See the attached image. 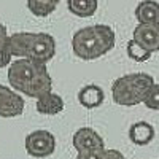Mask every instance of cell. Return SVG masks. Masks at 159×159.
<instances>
[{"mask_svg":"<svg viewBox=\"0 0 159 159\" xmlns=\"http://www.w3.org/2000/svg\"><path fill=\"white\" fill-rule=\"evenodd\" d=\"M10 86L21 94L37 99L52 89V80L46 62L18 57L8 65Z\"/></svg>","mask_w":159,"mask_h":159,"instance_id":"cell-1","label":"cell"},{"mask_svg":"<svg viewBox=\"0 0 159 159\" xmlns=\"http://www.w3.org/2000/svg\"><path fill=\"white\" fill-rule=\"evenodd\" d=\"M116 35L107 24H94L83 27L73 34L72 49L73 54L83 61H94L115 48Z\"/></svg>","mask_w":159,"mask_h":159,"instance_id":"cell-2","label":"cell"},{"mask_svg":"<svg viewBox=\"0 0 159 159\" xmlns=\"http://www.w3.org/2000/svg\"><path fill=\"white\" fill-rule=\"evenodd\" d=\"M13 57L49 62L56 54V40L45 32H16L8 37Z\"/></svg>","mask_w":159,"mask_h":159,"instance_id":"cell-3","label":"cell"},{"mask_svg":"<svg viewBox=\"0 0 159 159\" xmlns=\"http://www.w3.org/2000/svg\"><path fill=\"white\" fill-rule=\"evenodd\" d=\"M154 84V78L148 73L137 72L116 78L111 84L113 102L123 107H134L143 103L145 94Z\"/></svg>","mask_w":159,"mask_h":159,"instance_id":"cell-4","label":"cell"},{"mask_svg":"<svg viewBox=\"0 0 159 159\" xmlns=\"http://www.w3.org/2000/svg\"><path fill=\"white\" fill-rule=\"evenodd\" d=\"M24 147L27 154L32 157H48L56 150V137L49 130L38 129L25 137Z\"/></svg>","mask_w":159,"mask_h":159,"instance_id":"cell-5","label":"cell"},{"mask_svg":"<svg viewBox=\"0 0 159 159\" xmlns=\"http://www.w3.org/2000/svg\"><path fill=\"white\" fill-rule=\"evenodd\" d=\"M24 113V100L13 88L0 84V116L16 118Z\"/></svg>","mask_w":159,"mask_h":159,"instance_id":"cell-6","label":"cell"},{"mask_svg":"<svg viewBox=\"0 0 159 159\" xmlns=\"http://www.w3.org/2000/svg\"><path fill=\"white\" fill-rule=\"evenodd\" d=\"M72 143H73V148L76 150V153L105 147L103 139L92 127H80L72 137Z\"/></svg>","mask_w":159,"mask_h":159,"instance_id":"cell-7","label":"cell"},{"mask_svg":"<svg viewBox=\"0 0 159 159\" xmlns=\"http://www.w3.org/2000/svg\"><path fill=\"white\" fill-rule=\"evenodd\" d=\"M132 38L147 48L151 52L159 51V25L156 24H140L135 25L134 32H132Z\"/></svg>","mask_w":159,"mask_h":159,"instance_id":"cell-8","label":"cell"},{"mask_svg":"<svg viewBox=\"0 0 159 159\" xmlns=\"http://www.w3.org/2000/svg\"><path fill=\"white\" fill-rule=\"evenodd\" d=\"M64 105H65L64 99L52 91L35 99V108L40 115H48V116L59 115L64 110Z\"/></svg>","mask_w":159,"mask_h":159,"instance_id":"cell-9","label":"cell"},{"mask_svg":"<svg viewBox=\"0 0 159 159\" xmlns=\"http://www.w3.org/2000/svg\"><path fill=\"white\" fill-rule=\"evenodd\" d=\"M105 100V92L99 84H86L78 91V102L81 107L92 110L97 108Z\"/></svg>","mask_w":159,"mask_h":159,"instance_id":"cell-10","label":"cell"},{"mask_svg":"<svg viewBox=\"0 0 159 159\" xmlns=\"http://www.w3.org/2000/svg\"><path fill=\"white\" fill-rule=\"evenodd\" d=\"M154 135H156L154 127L147 121H137L129 127V140L137 147L150 145L154 140Z\"/></svg>","mask_w":159,"mask_h":159,"instance_id":"cell-11","label":"cell"},{"mask_svg":"<svg viewBox=\"0 0 159 159\" xmlns=\"http://www.w3.org/2000/svg\"><path fill=\"white\" fill-rule=\"evenodd\" d=\"M135 18L140 24L159 25V3L156 0H142L135 7Z\"/></svg>","mask_w":159,"mask_h":159,"instance_id":"cell-12","label":"cell"},{"mask_svg":"<svg viewBox=\"0 0 159 159\" xmlns=\"http://www.w3.org/2000/svg\"><path fill=\"white\" fill-rule=\"evenodd\" d=\"M67 8L78 18H91L99 8V0H67Z\"/></svg>","mask_w":159,"mask_h":159,"instance_id":"cell-13","label":"cell"},{"mask_svg":"<svg viewBox=\"0 0 159 159\" xmlns=\"http://www.w3.org/2000/svg\"><path fill=\"white\" fill-rule=\"evenodd\" d=\"M61 0H27V8L37 18H45L54 13Z\"/></svg>","mask_w":159,"mask_h":159,"instance_id":"cell-14","label":"cell"},{"mask_svg":"<svg viewBox=\"0 0 159 159\" xmlns=\"http://www.w3.org/2000/svg\"><path fill=\"white\" fill-rule=\"evenodd\" d=\"M126 52H127L129 59L135 61V62H147V61H150V57H151V54H153L151 51H148L147 48H143V46L137 42V40H134V38H130L129 42H127V45H126Z\"/></svg>","mask_w":159,"mask_h":159,"instance_id":"cell-15","label":"cell"},{"mask_svg":"<svg viewBox=\"0 0 159 159\" xmlns=\"http://www.w3.org/2000/svg\"><path fill=\"white\" fill-rule=\"evenodd\" d=\"M143 103H145V107H147V108L159 111V83H154L148 89V92L145 94Z\"/></svg>","mask_w":159,"mask_h":159,"instance_id":"cell-16","label":"cell"},{"mask_svg":"<svg viewBox=\"0 0 159 159\" xmlns=\"http://www.w3.org/2000/svg\"><path fill=\"white\" fill-rule=\"evenodd\" d=\"M76 159H107V150L103 148H94L88 151H80L76 154Z\"/></svg>","mask_w":159,"mask_h":159,"instance_id":"cell-17","label":"cell"},{"mask_svg":"<svg viewBox=\"0 0 159 159\" xmlns=\"http://www.w3.org/2000/svg\"><path fill=\"white\" fill-rule=\"evenodd\" d=\"M11 57H13V54L10 51V43H7L5 46L0 48V69L10 65L11 64Z\"/></svg>","mask_w":159,"mask_h":159,"instance_id":"cell-18","label":"cell"},{"mask_svg":"<svg viewBox=\"0 0 159 159\" xmlns=\"http://www.w3.org/2000/svg\"><path fill=\"white\" fill-rule=\"evenodd\" d=\"M8 43V30L3 24H0V48Z\"/></svg>","mask_w":159,"mask_h":159,"instance_id":"cell-19","label":"cell"},{"mask_svg":"<svg viewBox=\"0 0 159 159\" xmlns=\"http://www.w3.org/2000/svg\"><path fill=\"white\" fill-rule=\"evenodd\" d=\"M107 159H127V157L118 150H107Z\"/></svg>","mask_w":159,"mask_h":159,"instance_id":"cell-20","label":"cell"}]
</instances>
